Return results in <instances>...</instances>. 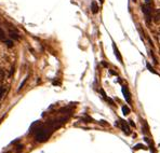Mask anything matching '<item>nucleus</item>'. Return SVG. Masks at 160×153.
<instances>
[{"mask_svg": "<svg viewBox=\"0 0 160 153\" xmlns=\"http://www.w3.org/2000/svg\"><path fill=\"white\" fill-rule=\"evenodd\" d=\"M142 11H143V13L145 14L146 22L149 24L153 14H154V11H155L154 10V2H153V0H145L144 4L142 6Z\"/></svg>", "mask_w": 160, "mask_h": 153, "instance_id": "f257e3e1", "label": "nucleus"}, {"mask_svg": "<svg viewBox=\"0 0 160 153\" xmlns=\"http://www.w3.org/2000/svg\"><path fill=\"white\" fill-rule=\"evenodd\" d=\"M100 2H101V3H103V2H104V0H100Z\"/></svg>", "mask_w": 160, "mask_h": 153, "instance_id": "f8f14e48", "label": "nucleus"}, {"mask_svg": "<svg viewBox=\"0 0 160 153\" xmlns=\"http://www.w3.org/2000/svg\"><path fill=\"white\" fill-rule=\"evenodd\" d=\"M153 19H154V22L156 24L160 23V10H155L154 14H153Z\"/></svg>", "mask_w": 160, "mask_h": 153, "instance_id": "39448f33", "label": "nucleus"}, {"mask_svg": "<svg viewBox=\"0 0 160 153\" xmlns=\"http://www.w3.org/2000/svg\"><path fill=\"white\" fill-rule=\"evenodd\" d=\"M114 51H115V54H116V56H117V58L119 59V62L122 63V57H121V55H120V53H119V51H118V49L116 48V46H115V43H114Z\"/></svg>", "mask_w": 160, "mask_h": 153, "instance_id": "6e6552de", "label": "nucleus"}, {"mask_svg": "<svg viewBox=\"0 0 160 153\" xmlns=\"http://www.w3.org/2000/svg\"><path fill=\"white\" fill-rule=\"evenodd\" d=\"M2 80H3V71L0 70V81H2Z\"/></svg>", "mask_w": 160, "mask_h": 153, "instance_id": "9b49d317", "label": "nucleus"}, {"mask_svg": "<svg viewBox=\"0 0 160 153\" xmlns=\"http://www.w3.org/2000/svg\"><path fill=\"white\" fill-rule=\"evenodd\" d=\"M0 40H1V41H4V42H7V43H8V46H12V43H11L10 41H8V40H7V36H6V33H3V30H2L1 28H0Z\"/></svg>", "mask_w": 160, "mask_h": 153, "instance_id": "423d86ee", "label": "nucleus"}, {"mask_svg": "<svg viewBox=\"0 0 160 153\" xmlns=\"http://www.w3.org/2000/svg\"><path fill=\"white\" fill-rule=\"evenodd\" d=\"M116 126L120 127L121 129H122L127 135H129L130 133H131V130H130V127H129V125H128V123L125 122V121H123V120H119V121H118V123H116Z\"/></svg>", "mask_w": 160, "mask_h": 153, "instance_id": "7ed1b4c3", "label": "nucleus"}, {"mask_svg": "<svg viewBox=\"0 0 160 153\" xmlns=\"http://www.w3.org/2000/svg\"><path fill=\"white\" fill-rule=\"evenodd\" d=\"M122 93H123V95H125V100H127L129 103H131V95H130V93H129V90H128L125 86L122 87Z\"/></svg>", "mask_w": 160, "mask_h": 153, "instance_id": "20e7f679", "label": "nucleus"}, {"mask_svg": "<svg viewBox=\"0 0 160 153\" xmlns=\"http://www.w3.org/2000/svg\"><path fill=\"white\" fill-rule=\"evenodd\" d=\"M122 112H123V114H125V116H128V114L130 113L129 107H127V106H123V107H122Z\"/></svg>", "mask_w": 160, "mask_h": 153, "instance_id": "1a4fd4ad", "label": "nucleus"}, {"mask_svg": "<svg viewBox=\"0 0 160 153\" xmlns=\"http://www.w3.org/2000/svg\"><path fill=\"white\" fill-rule=\"evenodd\" d=\"M4 92H6V87H4V86H0V99H1L2 96L4 95Z\"/></svg>", "mask_w": 160, "mask_h": 153, "instance_id": "9d476101", "label": "nucleus"}, {"mask_svg": "<svg viewBox=\"0 0 160 153\" xmlns=\"http://www.w3.org/2000/svg\"><path fill=\"white\" fill-rule=\"evenodd\" d=\"M91 10H92V12L94 13V14L99 12V7H97V4H96V2H95V1H93L92 4H91Z\"/></svg>", "mask_w": 160, "mask_h": 153, "instance_id": "0eeeda50", "label": "nucleus"}, {"mask_svg": "<svg viewBox=\"0 0 160 153\" xmlns=\"http://www.w3.org/2000/svg\"><path fill=\"white\" fill-rule=\"evenodd\" d=\"M52 132H53V128L52 127L40 128V129H38L37 133H36V140H37L38 142H43V141H45L49 138Z\"/></svg>", "mask_w": 160, "mask_h": 153, "instance_id": "f03ea898", "label": "nucleus"}]
</instances>
